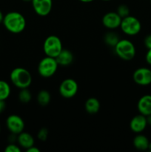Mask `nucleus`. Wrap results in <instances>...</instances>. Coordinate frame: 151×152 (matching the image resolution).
Returning <instances> with one entry per match:
<instances>
[{
  "mask_svg": "<svg viewBox=\"0 0 151 152\" xmlns=\"http://www.w3.org/2000/svg\"><path fill=\"white\" fill-rule=\"evenodd\" d=\"M58 64L56 58L46 56L39 62L38 65V73L44 78H50L56 73Z\"/></svg>",
  "mask_w": 151,
  "mask_h": 152,
  "instance_id": "4",
  "label": "nucleus"
},
{
  "mask_svg": "<svg viewBox=\"0 0 151 152\" xmlns=\"http://www.w3.org/2000/svg\"><path fill=\"white\" fill-rule=\"evenodd\" d=\"M116 13L121 16V19H123V18L126 17V16L130 15V8L126 4H121L120 5H118V7H117Z\"/></svg>",
  "mask_w": 151,
  "mask_h": 152,
  "instance_id": "22",
  "label": "nucleus"
},
{
  "mask_svg": "<svg viewBox=\"0 0 151 152\" xmlns=\"http://www.w3.org/2000/svg\"><path fill=\"white\" fill-rule=\"evenodd\" d=\"M133 81L139 86H146L151 84V69L139 68L133 74Z\"/></svg>",
  "mask_w": 151,
  "mask_h": 152,
  "instance_id": "10",
  "label": "nucleus"
},
{
  "mask_svg": "<svg viewBox=\"0 0 151 152\" xmlns=\"http://www.w3.org/2000/svg\"><path fill=\"white\" fill-rule=\"evenodd\" d=\"M79 1L83 3H90V2H92L93 1H94V0H79Z\"/></svg>",
  "mask_w": 151,
  "mask_h": 152,
  "instance_id": "31",
  "label": "nucleus"
},
{
  "mask_svg": "<svg viewBox=\"0 0 151 152\" xmlns=\"http://www.w3.org/2000/svg\"><path fill=\"white\" fill-rule=\"evenodd\" d=\"M147 150H149V151H151V142H150V143H149V145H148Z\"/></svg>",
  "mask_w": 151,
  "mask_h": 152,
  "instance_id": "32",
  "label": "nucleus"
},
{
  "mask_svg": "<svg viewBox=\"0 0 151 152\" xmlns=\"http://www.w3.org/2000/svg\"><path fill=\"white\" fill-rule=\"evenodd\" d=\"M102 1H110V0H102Z\"/></svg>",
  "mask_w": 151,
  "mask_h": 152,
  "instance_id": "34",
  "label": "nucleus"
},
{
  "mask_svg": "<svg viewBox=\"0 0 151 152\" xmlns=\"http://www.w3.org/2000/svg\"><path fill=\"white\" fill-rule=\"evenodd\" d=\"M101 104L98 99L95 97H90L86 100L84 103L85 111L90 114H95L100 110Z\"/></svg>",
  "mask_w": 151,
  "mask_h": 152,
  "instance_id": "16",
  "label": "nucleus"
},
{
  "mask_svg": "<svg viewBox=\"0 0 151 152\" xmlns=\"http://www.w3.org/2000/svg\"><path fill=\"white\" fill-rule=\"evenodd\" d=\"M73 59L74 56L72 52L70 50L64 48L56 57L58 64L61 66H68V65H71L72 62H73Z\"/></svg>",
  "mask_w": 151,
  "mask_h": 152,
  "instance_id": "15",
  "label": "nucleus"
},
{
  "mask_svg": "<svg viewBox=\"0 0 151 152\" xmlns=\"http://www.w3.org/2000/svg\"><path fill=\"white\" fill-rule=\"evenodd\" d=\"M27 152H40V150L38 148H36V146L33 145V146L30 147L29 148L26 149Z\"/></svg>",
  "mask_w": 151,
  "mask_h": 152,
  "instance_id": "28",
  "label": "nucleus"
},
{
  "mask_svg": "<svg viewBox=\"0 0 151 152\" xmlns=\"http://www.w3.org/2000/svg\"><path fill=\"white\" fill-rule=\"evenodd\" d=\"M147 125L151 126V114L149 116H147Z\"/></svg>",
  "mask_w": 151,
  "mask_h": 152,
  "instance_id": "30",
  "label": "nucleus"
},
{
  "mask_svg": "<svg viewBox=\"0 0 151 152\" xmlns=\"http://www.w3.org/2000/svg\"><path fill=\"white\" fill-rule=\"evenodd\" d=\"M31 3L35 13L40 16L49 15L53 8V0H32Z\"/></svg>",
  "mask_w": 151,
  "mask_h": 152,
  "instance_id": "9",
  "label": "nucleus"
},
{
  "mask_svg": "<svg viewBox=\"0 0 151 152\" xmlns=\"http://www.w3.org/2000/svg\"><path fill=\"white\" fill-rule=\"evenodd\" d=\"M47 137H48V130H47V128H41L37 133V137L39 140L42 141V142L47 140Z\"/></svg>",
  "mask_w": 151,
  "mask_h": 152,
  "instance_id": "23",
  "label": "nucleus"
},
{
  "mask_svg": "<svg viewBox=\"0 0 151 152\" xmlns=\"http://www.w3.org/2000/svg\"><path fill=\"white\" fill-rule=\"evenodd\" d=\"M5 107H6L5 101L0 100V114H1V113H2L3 111H4V109H5Z\"/></svg>",
  "mask_w": 151,
  "mask_h": 152,
  "instance_id": "27",
  "label": "nucleus"
},
{
  "mask_svg": "<svg viewBox=\"0 0 151 152\" xmlns=\"http://www.w3.org/2000/svg\"><path fill=\"white\" fill-rule=\"evenodd\" d=\"M32 99V94L30 90L28 88L20 89L19 93V99L22 103H28Z\"/></svg>",
  "mask_w": 151,
  "mask_h": 152,
  "instance_id": "21",
  "label": "nucleus"
},
{
  "mask_svg": "<svg viewBox=\"0 0 151 152\" xmlns=\"http://www.w3.org/2000/svg\"><path fill=\"white\" fill-rule=\"evenodd\" d=\"M120 28L126 35L136 36L142 30V24L137 18L129 15L121 19Z\"/></svg>",
  "mask_w": 151,
  "mask_h": 152,
  "instance_id": "6",
  "label": "nucleus"
},
{
  "mask_svg": "<svg viewBox=\"0 0 151 152\" xmlns=\"http://www.w3.org/2000/svg\"><path fill=\"white\" fill-rule=\"evenodd\" d=\"M17 142L20 147L25 149H28L30 147L34 145L35 140L30 134L22 132L17 135Z\"/></svg>",
  "mask_w": 151,
  "mask_h": 152,
  "instance_id": "14",
  "label": "nucleus"
},
{
  "mask_svg": "<svg viewBox=\"0 0 151 152\" xmlns=\"http://www.w3.org/2000/svg\"><path fill=\"white\" fill-rule=\"evenodd\" d=\"M62 42L60 38L56 35H50L47 37L43 43V50L46 56L56 58L62 50Z\"/></svg>",
  "mask_w": 151,
  "mask_h": 152,
  "instance_id": "5",
  "label": "nucleus"
},
{
  "mask_svg": "<svg viewBox=\"0 0 151 152\" xmlns=\"http://www.w3.org/2000/svg\"><path fill=\"white\" fill-rule=\"evenodd\" d=\"M78 90V86L75 80L71 78L65 79L59 86V94L65 99H70L76 95Z\"/></svg>",
  "mask_w": 151,
  "mask_h": 152,
  "instance_id": "7",
  "label": "nucleus"
},
{
  "mask_svg": "<svg viewBox=\"0 0 151 152\" xmlns=\"http://www.w3.org/2000/svg\"><path fill=\"white\" fill-rule=\"evenodd\" d=\"M144 45L147 48H151V35H148L144 39Z\"/></svg>",
  "mask_w": 151,
  "mask_h": 152,
  "instance_id": "25",
  "label": "nucleus"
},
{
  "mask_svg": "<svg viewBox=\"0 0 151 152\" xmlns=\"http://www.w3.org/2000/svg\"><path fill=\"white\" fill-rule=\"evenodd\" d=\"M37 102L41 106H47L51 100V95L47 90H41L37 94Z\"/></svg>",
  "mask_w": 151,
  "mask_h": 152,
  "instance_id": "18",
  "label": "nucleus"
},
{
  "mask_svg": "<svg viewBox=\"0 0 151 152\" xmlns=\"http://www.w3.org/2000/svg\"><path fill=\"white\" fill-rule=\"evenodd\" d=\"M11 93V88L7 82L4 80H0V100H4L8 99Z\"/></svg>",
  "mask_w": 151,
  "mask_h": 152,
  "instance_id": "19",
  "label": "nucleus"
},
{
  "mask_svg": "<svg viewBox=\"0 0 151 152\" xmlns=\"http://www.w3.org/2000/svg\"><path fill=\"white\" fill-rule=\"evenodd\" d=\"M114 49L117 56L123 60L130 61L136 56V47L128 39H120L114 47Z\"/></svg>",
  "mask_w": 151,
  "mask_h": 152,
  "instance_id": "3",
  "label": "nucleus"
},
{
  "mask_svg": "<svg viewBox=\"0 0 151 152\" xmlns=\"http://www.w3.org/2000/svg\"><path fill=\"white\" fill-rule=\"evenodd\" d=\"M22 1H25V2H29V1H32V0H22Z\"/></svg>",
  "mask_w": 151,
  "mask_h": 152,
  "instance_id": "33",
  "label": "nucleus"
},
{
  "mask_svg": "<svg viewBox=\"0 0 151 152\" xmlns=\"http://www.w3.org/2000/svg\"><path fill=\"white\" fill-rule=\"evenodd\" d=\"M4 15L3 14L2 12H1V10H0V24L2 23L3 19H4Z\"/></svg>",
  "mask_w": 151,
  "mask_h": 152,
  "instance_id": "29",
  "label": "nucleus"
},
{
  "mask_svg": "<svg viewBox=\"0 0 151 152\" xmlns=\"http://www.w3.org/2000/svg\"><path fill=\"white\" fill-rule=\"evenodd\" d=\"M121 17L116 12H108L102 17V22L104 26L109 30H115L120 28Z\"/></svg>",
  "mask_w": 151,
  "mask_h": 152,
  "instance_id": "11",
  "label": "nucleus"
},
{
  "mask_svg": "<svg viewBox=\"0 0 151 152\" xmlns=\"http://www.w3.org/2000/svg\"><path fill=\"white\" fill-rule=\"evenodd\" d=\"M2 24L9 32L17 34L25 29L26 19L19 12L10 11L4 15Z\"/></svg>",
  "mask_w": 151,
  "mask_h": 152,
  "instance_id": "1",
  "label": "nucleus"
},
{
  "mask_svg": "<svg viewBox=\"0 0 151 152\" xmlns=\"http://www.w3.org/2000/svg\"><path fill=\"white\" fill-rule=\"evenodd\" d=\"M137 108L139 112L142 115L149 116L151 114V95L147 94L142 96L138 101Z\"/></svg>",
  "mask_w": 151,
  "mask_h": 152,
  "instance_id": "13",
  "label": "nucleus"
},
{
  "mask_svg": "<svg viewBox=\"0 0 151 152\" xmlns=\"http://www.w3.org/2000/svg\"><path fill=\"white\" fill-rule=\"evenodd\" d=\"M147 126V117L142 114H139L133 117L130 123V128L132 132L136 134L142 133L145 130Z\"/></svg>",
  "mask_w": 151,
  "mask_h": 152,
  "instance_id": "12",
  "label": "nucleus"
},
{
  "mask_svg": "<svg viewBox=\"0 0 151 152\" xmlns=\"http://www.w3.org/2000/svg\"><path fill=\"white\" fill-rule=\"evenodd\" d=\"M104 39H105V43H106L107 45L114 48L116 45L117 43L118 42V41L120 40V38L119 37H118V34H115V32L110 31V32L107 33V34H105Z\"/></svg>",
  "mask_w": 151,
  "mask_h": 152,
  "instance_id": "20",
  "label": "nucleus"
},
{
  "mask_svg": "<svg viewBox=\"0 0 151 152\" xmlns=\"http://www.w3.org/2000/svg\"><path fill=\"white\" fill-rule=\"evenodd\" d=\"M146 61L149 65H151V48L148 49V51L146 54Z\"/></svg>",
  "mask_w": 151,
  "mask_h": 152,
  "instance_id": "26",
  "label": "nucleus"
},
{
  "mask_svg": "<svg viewBox=\"0 0 151 152\" xmlns=\"http://www.w3.org/2000/svg\"><path fill=\"white\" fill-rule=\"evenodd\" d=\"M6 126L9 132L13 134L18 135L25 129V122L20 116L17 114H11L6 120Z\"/></svg>",
  "mask_w": 151,
  "mask_h": 152,
  "instance_id": "8",
  "label": "nucleus"
},
{
  "mask_svg": "<svg viewBox=\"0 0 151 152\" xmlns=\"http://www.w3.org/2000/svg\"><path fill=\"white\" fill-rule=\"evenodd\" d=\"M133 143L136 149L139 151H146L147 150L150 142L148 138L144 135L137 134L133 139Z\"/></svg>",
  "mask_w": 151,
  "mask_h": 152,
  "instance_id": "17",
  "label": "nucleus"
},
{
  "mask_svg": "<svg viewBox=\"0 0 151 152\" xmlns=\"http://www.w3.org/2000/svg\"><path fill=\"white\" fill-rule=\"evenodd\" d=\"M10 80L12 84L18 88H28L32 83V76L26 68L18 67L12 70Z\"/></svg>",
  "mask_w": 151,
  "mask_h": 152,
  "instance_id": "2",
  "label": "nucleus"
},
{
  "mask_svg": "<svg viewBox=\"0 0 151 152\" xmlns=\"http://www.w3.org/2000/svg\"><path fill=\"white\" fill-rule=\"evenodd\" d=\"M4 151L5 152H20L21 148L19 145H16L13 142H10V144L7 145L4 148Z\"/></svg>",
  "mask_w": 151,
  "mask_h": 152,
  "instance_id": "24",
  "label": "nucleus"
},
{
  "mask_svg": "<svg viewBox=\"0 0 151 152\" xmlns=\"http://www.w3.org/2000/svg\"><path fill=\"white\" fill-rule=\"evenodd\" d=\"M150 2H151V0H150Z\"/></svg>",
  "mask_w": 151,
  "mask_h": 152,
  "instance_id": "35",
  "label": "nucleus"
}]
</instances>
